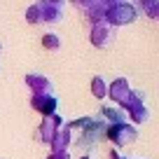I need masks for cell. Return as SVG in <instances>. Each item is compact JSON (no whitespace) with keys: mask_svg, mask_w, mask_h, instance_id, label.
Returning <instances> with one entry per match:
<instances>
[{"mask_svg":"<svg viewBox=\"0 0 159 159\" xmlns=\"http://www.w3.org/2000/svg\"><path fill=\"white\" fill-rule=\"evenodd\" d=\"M68 129L70 131L80 129V138H77L80 148H94V145H101L105 140V129H108V124H105V119L96 112V115L80 117V119H75V122H68Z\"/></svg>","mask_w":159,"mask_h":159,"instance_id":"1","label":"cell"},{"mask_svg":"<svg viewBox=\"0 0 159 159\" xmlns=\"http://www.w3.org/2000/svg\"><path fill=\"white\" fill-rule=\"evenodd\" d=\"M136 16H138V7H134L126 0H119L105 10V24H110L112 28L115 26H126L131 21H136Z\"/></svg>","mask_w":159,"mask_h":159,"instance_id":"2","label":"cell"},{"mask_svg":"<svg viewBox=\"0 0 159 159\" xmlns=\"http://www.w3.org/2000/svg\"><path fill=\"white\" fill-rule=\"evenodd\" d=\"M136 138H138V129H136L134 124H126V122H122V124H110L108 129H105V140L115 143L117 148L131 145Z\"/></svg>","mask_w":159,"mask_h":159,"instance_id":"3","label":"cell"},{"mask_svg":"<svg viewBox=\"0 0 159 159\" xmlns=\"http://www.w3.org/2000/svg\"><path fill=\"white\" fill-rule=\"evenodd\" d=\"M115 40V28L110 24H105V21H101V24H94L91 26V45L98 47V49H105V47L112 45Z\"/></svg>","mask_w":159,"mask_h":159,"instance_id":"4","label":"cell"},{"mask_svg":"<svg viewBox=\"0 0 159 159\" xmlns=\"http://www.w3.org/2000/svg\"><path fill=\"white\" fill-rule=\"evenodd\" d=\"M63 124V119H61V115H47L45 119H42V124L38 126V134H35V138L40 140V143L49 145V140L54 138V134L59 131V126Z\"/></svg>","mask_w":159,"mask_h":159,"instance_id":"5","label":"cell"},{"mask_svg":"<svg viewBox=\"0 0 159 159\" xmlns=\"http://www.w3.org/2000/svg\"><path fill=\"white\" fill-rule=\"evenodd\" d=\"M30 105L47 117V115H54L59 110V96L56 94H30Z\"/></svg>","mask_w":159,"mask_h":159,"instance_id":"6","label":"cell"},{"mask_svg":"<svg viewBox=\"0 0 159 159\" xmlns=\"http://www.w3.org/2000/svg\"><path fill=\"white\" fill-rule=\"evenodd\" d=\"M24 82L33 94H54V84H52L49 77H45L42 73H28L24 77Z\"/></svg>","mask_w":159,"mask_h":159,"instance_id":"7","label":"cell"},{"mask_svg":"<svg viewBox=\"0 0 159 159\" xmlns=\"http://www.w3.org/2000/svg\"><path fill=\"white\" fill-rule=\"evenodd\" d=\"M129 94H131V84H129V80H126V77H117L112 84L108 87V96H110V98H112L115 103L119 105V108L126 103Z\"/></svg>","mask_w":159,"mask_h":159,"instance_id":"8","label":"cell"},{"mask_svg":"<svg viewBox=\"0 0 159 159\" xmlns=\"http://www.w3.org/2000/svg\"><path fill=\"white\" fill-rule=\"evenodd\" d=\"M70 143H73V131L68 129V124H61L59 131L54 134V138L49 140V148L52 152H63V150L70 148Z\"/></svg>","mask_w":159,"mask_h":159,"instance_id":"9","label":"cell"},{"mask_svg":"<svg viewBox=\"0 0 159 159\" xmlns=\"http://www.w3.org/2000/svg\"><path fill=\"white\" fill-rule=\"evenodd\" d=\"M101 117L105 119V124H122V122H126V112L122 108H115V105H103L101 108Z\"/></svg>","mask_w":159,"mask_h":159,"instance_id":"10","label":"cell"},{"mask_svg":"<svg viewBox=\"0 0 159 159\" xmlns=\"http://www.w3.org/2000/svg\"><path fill=\"white\" fill-rule=\"evenodd\" d=\"M40 14H42V21H47V24H56V21L63 19V7H54V5L40 2Z\"/></svg>","mask_w":159,"mask_h":159,"instance_id":"11","label":"cell"},{"mask_svg":"<svg viewBox=\"0 0 159 159\" xmlns=\"http://www.w3.org/2000/svg\"><path fill=\"white\" fill-rule=\"evenodd\" d=\"M91 94H94L96 98H105V96H108V84H105V80L101 77V75H96V77L91 80Z\"/></svg>","mask_w":159,"mask_h":159,"instance_id":"12","label":"cell"},{"mask_svg":"<svg viewBox=\"0 0 159 159\" xmlns=\"http://www.w3.org/2000/svg\"><path fill=\"white\" fill-rule=\"evenodd\" d=\"M138 5L143 7V12L150 19H157V14H159V2L157 0H138Z\"/></svg>","mask_w":159,"mask_h":159,"instance_id":"13","label":"cell"},{"mask_svg":"<svg viewBox=\"0 0 159 159\" xmlns=\"http://www.w3.org/2000/svg\"><path fill=\"white\" fill-rule=\"evenodd\" d=\"M26 21H28V24H42V14H40V2H35V5H30L28 10H26Z\"/></svg>","mask_w":159,"mask_h":159,"instance_id":"14","label":"cell"},{"mask_svg":"<svg viewBox=\"0 0 159 159\" xmlns=\"http://www.w3.org/2000/svg\"><path fill=\"white\" fill-rule=\"evenodd\" d=\"M42 45H45V49H59L61 47V40H59V35L56 33H45L42 35Z\"/></svg>","mask_w":159,"mask_h":159,"instance_id":"15","label":"cell"},{"mask_svg":"<svg viewBox=\"0 0 159 159\" xmlns=\"http://www.w3.org/2000/svg\"><path fill=\"white\" fill-rule=\"evenodd\" d=\"M70 2H75L80 10H87V7H91L94 2H98V0H70Z\"/></svg>","mask_w":159,"mask_h":159,"instance_id":"16","label":"cell"},{"mask_svg":"<svg viewBox=\"0 0 159 159\" xmlns=\"http://www.w3.org/2000/svg\"><path fill=\"white\" fill-rule=\"evenodd\" d=\"M47 159H70V152L68 150H63V152H49Z\"/></svg>","mask_w":159,"mask_h":159,"instance_id":"17","label":"cell"},{"mask_svg":"<svg viewBox=\"0 0 159 159\" xmlns=\"http://www.w3.org/2000/svg\"><path fill=\"white\" fill-rule=\"evenodd\" d=\"M40 2H45V5H54V7H63L66 0H40Z\"/></svg>","mask_w":159,"mask_h":159,"instance_id":"18","label":"cell"},{"mask_svg":"<svg viewBox=\"0 0 159 159\" xmlns=\"http://www.w3.org/2000/svg\"><path fill=\"white\" fill-rule=\"evenodd\" d=\"M80 159H94V154H84V157H80Z\"/></svg>","mask_w":159,"mask_h":159,"instance_id":"19","label":"cell"},{"mask_svg":"<svg viewBox=\"0 0 159 159\" xmlns=\"http://www.w3.org/2000/svg\"><path fill=\"white\" fill-rule=\"evenodd\" d=\"M0 49H2V45H0Z\"/></svg>","mask_w":159,"mask_h":159,"instance_id":"20","label":"cell"}]
</instances>
